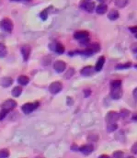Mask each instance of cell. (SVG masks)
Segmentation results:
<instances>
[{
	"label": "cell",
	"mask_w": 137,
	"mask_h": 158,
	"mask_svg": "<svg viewBox=\"0 0 137 158\" xmlns=\"http://www.w3.org/2000/svg\"><path fill=\"white\" fill-rule=\"evenodd\" d=\"M118 129V125L116 123H108V126H107V130L109 132H112L116 131Z\"/></svg>",
	"instance_id": "obj_23"
},
{
	"label": "cell",
	"mask_w": 137,
	"mask_h": 158,
	"mask_svg": "<svg viewBox=\"0 0 137 158\" xmlns=\"http://www.w3.org/2000/svg\"><path fill=\"white\" fill-rule=\"evenodd\" d=\"M7 113H8V111L5 110V109H2L1 111H0V120H2L5 117H6Z\"/></svg>",
	"instance_id": "obj_30"
},
{
	"label": "cell",
	"mask_w": 137,
	"mask_h": 158,
	"mask_svg": "<svg viewBox=\"0 0 137 158\" xmlns=\"http://www.w3.org/2000/svg\"><path fill=\"white\" fill-rule=\"evenodd\" d=\"M11 1H20V0H11Z\"/></svg>",
	"instance_id": "obj_38"
},
{
	"label": "cell",
	"mask_w": 137,
	"mask_h": 158,
	"mask_svg": "<svg viewBox=\"0 0 137 158\" xmlns=\"http://www.w3.org/2000/svg\"><path fill=\"white\" fill-rule=\"evenodd\" d=\"M98 2H100V3H104V2H106L107 0H98Z\"/></svg>",
	"instance_id": "obj_37"
},
{
	"label": "cell",
	"mask_w": 137,
	"mask_h": 158,
	"mask_svg": "<svg viewBox=\"0 0 137 158\" xmlns=\"http://www.w3.org/2000/svg\"><path fill=\"white\" fill-rule=\"evenodd\" d=\"M113 158H124V155L121 151H116L113 154Z\"/></svg>",
	"instance_id": "obj_27"
},
{
	"label": "cell",
	"mask_w": 137,
	"mask_h": 158,
	"mask_svg": "<svg viewBox=\"0 0 137 158\" xmlns=\"http://www.w3.org/2000/svg\"><path fill=\"white\" fill-rule=\"evenodd\" d=\"M133 95H134V99L137 100V87H136L135 89L134 90V92H133Z\"/></svg>",
	"instance_id": "obj_34"
},
{
	"label": "cell",
	"mask_w": 137,
	"mask_h": 158,
	"mask_svg": "<svg viewBox=\"0 0 137 158\" xmlns=\"http://www.w3.org/2000/svg\"><path fill=\"white\" fill-rule=\"evenodd\" d=\"M54 68L56 72L58 73H62L65 70V68H66V64L64 61H56L54 64Z\"/></svg>",
	"instance_id": "obj_7"
},
{
	"label": "cell",
	"mask_w": 137,
	"mask_h": 158,
	"mask_svg": "<svg viewBox=\"0 0 137 158\" xmlns=\"http://www.w3.org/2000/svg\"><path fill=\"white\" fill-rule=\"evenodd\" d=\"M135 37H136V38H137V33H135Z\"/></svg>",
	"instance_id": "obj_41"
},
{
	"label": "cell",
	"mask_w": 137,
	"mask_h": 158,
	"mask_svg": "<svg viewBox=\"0 0 137 158\" xmlns=\"http://www.w3.org/2000/svg\"><path fill=\"white\" fill-rule=\"evenodd\" d=\"M39 102H33V103H26L22 106V111L25 114H30L32 111H34L39 107Z\"/></svg>",
	"instance_id": "obj_2"
},
{
	"label": "cell",
	"mask_w": 137,
	"mask_h": 158,
	"mask_svg": "<svg viewBox=\"0 0 137 158\" xmlns=\"http://www.w3.org/2000/svg\"><path fill=\"white\" fill-rule=\"evenodd\" d=\"M26 1H31V0H26Z\"/></svg>",
	"instance_id": "obj_42"
},
{
	"label": "cell",
	"mask_w": 137,
	"mask_h": 158,
	"mask_svg": "<svg viewBox=\"0 0 137 158\" xmlns=\"http://www.w3.org/2000/svg\"><path fill=\"white\" fill-rule=\"evenodd\" d=\"M7 50L6 45L3 43H0V58H3L7 55Z\"/></svg>",
	"instance_id": "obj_21"
},
{
	"label": "cell",
	"mask_w": 137,
	"mask_h": 158,
	"mask_svg": "<svg viewBox=\"0 0 137 158\" xmlns=\"http://www.w3.org/2000/svg\"><path fill=\"white\" fill-rule=\"evenodd\" d=\"M82 7H83V8L85 9V10L90 13V12H92V11L94 10V8H95V3L88 1V2L84 3V4L82 5Z\"/></svg>",
	"instance_id": "obj_15"
},
{
	"label": "cell",
	"mask_w": 137,
	"mask_h": 158,
	"mask_svg": "<svg viewBox=\"0 0 137 158\" xmlns=\"http://www.w3.org/2000/svg\"><path fill=\"white\" fill-rule=\"evenodd\" d=\"M98 158H110V156H108V155H101Z\"/></svg>",
	"instance_id": "obj_35"
},
{
	"label": "cell",
	"mask_w": 137,
	"mask_h": 158,
	"mask_svg": "<svg viewBox=\"0 0 137 158\" xmlns=\"http://www.w3.org/2000/svg\"><path fill=\"white\" fill-rule=\"evenodd\" d=\"M136 67H137V65H136Z\"/></svg>",
	"instance_id": "obj_44"
},
{
	"label": "cell",
	"mask_w": 137,
	"mask_h": 158,
	"mask_svg": "<svg viewBox=\"0 0 137 158\" xmlns=\"http://www.w3.org/2000/svg\"><path fill=\"white\" fill-rule=\"evenodd\" d=\"M119 17H120V14L117 10H115V9H111L110 13L108 14V18H110L111 20H116Z\"/></svg>",
	"instance_id": "obj_17"
},
{
	"label": "cell",
	"mask_w": 137,
	"mask_h": 158,
	"mask_svg": "<svg viewBox=\"0 0 137 158\" xmlns=\"http://www.w3.org/2000/svg\"><path fill=\"white\" fill-rule=\"evenodd\" d=\"M128 158H134V157H133V156H129Z\"/></svg>",
	"instance_id": "obj_40"
},
{
	"label": "cell",
	"mask_w": 137,
	"mask_h": 158,
	"mask_svg": "<svg viewBox=\"0 0 137 158\" xmlns=\"http://www.w3.org/2000/svg\"><path fill=\"white\" fill-rule=\"evenodd\" d=\"M90 52L92 53H98V52H100V46L98 45V43H93V44H91L89 47L87 48Z\"/></svg>",
	"instance_id": "obj_19"
},
{
	"label": "cell",
	"mask_w": 137,
	"mask_h": 158,
	"mask_svg": "<svg viewBox=\"0 0 137 158\" xmlns=\"http://www.w3.org/2000/svg\"><path fill=\"white\" fill-rule=\"evenodd\" d=\"M93 150H94V147L91 144H85V145H83V146H81L79 148V151L85 155H90L91 153L93 152Z\"/></svg>",
	"instance_id": "obj_9"
},
{
	"label": "cell",
	"mask_w": 137,
	"mask_h": 158,
	"mask_svg": "<svg viewBox=\"0 0 137 158\" xmlns=\"http://www.w3.org/2000/svg\"><path fill=\"white\" fill-rule=\"evenodd\" d=\"M0 28L5 31L10 32L13 30V22L9 18H4L0 22Z\"/></svg>",
	"instance_id": "obj_3"
},
{
	"label": "cell",
	"mask_w": 137,
	"mask_h": 158,
	"mask_svg": "<svg viewBox=\"0 0 137 158\" xmlns=\"http://www.w3.org/2000/svg\"><path fill=\"white\" fill-rule=\"evenodd\" d=\"M120 118V115L115 111H111L106 116V122L108 123H115Z\"/></svg>",
	"instance_id": "obj_6"
},
{
	"label": "cell",
	"mask_w": 137,
	"mask_h": 158,
	"mask_svg": "<svg viewBox=\"0 0 137 158\" xmlns=\"http://www.w3.org/2000/svg\"><path fill=\"white\" fill-rule=\"evenodd\" d=\"M62 88H63L62 83L56 81V82L52 83L51 85H50V86H49V91L52 93V94H57V93H59L61 90H62Z\"/></svg>",
	"instance_id": "obj_4"
},
{
	"label": "cell",
	"mask_w": 137,
	"mask_h": 158,
	"mask_svg": "<svg viewBox=\"0 0 137 158\" xmlns=\"http://www.w3.org/2000/svg\"><path fill=\"white\" fill-rule=\"evenodd\" d=\"M104 63H105V57H104V56H100V58H98V62H97V63H96L95 71L100 72V71L101 70V69L103 68Z\"/></svg>",
	"instance_id": "obj_16"
},
{
	"label": "cell",
	"mask_w": 137,
	"mask_h": 158,
	"mask_svg": "<svg viewBox=\"0 0 137 158\" xmlns=\"http://www.w3.org/2000/svg\"><path fill=\"white\" fill-rule=\"evenodd\" d=\"M131 66V63H127L124 64H120V65H117L116 69H125V68H129Z\"/></svg>",
	"instance_id": "obj_28"
},
{
	"label": "cell",
	"mask_w": 137,
	"mask_h": 158,
	"mask_svg": "<svg viewBox=\"0 0 137 158\" xmlns=\"http://www.w3.org/2000/svg\"><path fill=\"white\" fill-rule=\"evenodd\" d=\"M21 93H22V87L21 86H16V87H14L13 90H12V95L15 97H20L21 95Z\"/></svg>",
	"instance_id": "obj_20"
},
{
	"label": "cell",
	"mask_w": 137,
	"mask_h": 158,
	"mask_svg": "<svg viewBox=\"0 0 137 158\" xmlns=\"http://www.w3.org/2000/svg\"><path fill=\"white\" fill-rule=\"evenodd\" d=\"M131 151H132V153H134V154L137 155V142H135L134 144L132 146Z\"/></svg>",
	"instance_id": "obj_32"
},
{
	"label": "cell",
	"mask_w": 137,
	"mask_h": 158,
	"mask_svg": "<svg viewBox=\"0 0 137 158\" xmlns=\"http://www.w3.org/2000/svg\"><path fill=\"white\" fill-rule=\"evenodd\" d=\"M36 158H42L41 156H38V157H36Z\"/></svg>",
	"instance_id": "obj_39"
},
{
	"label": "cell",
	"mask_w": 137,
	"mask_h": 158,
	"mask_svg": "<svg viewBox=\"0 0 137 158\" xmlns=\"http://www.w3.org/2000/svg\"><path fill=\"white\" fill-rule=\"evenodd\" d=\"M21 53H22V56H23V59H24V61H27V60L29 59L30 54H31V47H30V45L22 46Z\"/></svg>",
	"instance_id": "obj_10"
},
{
	"label": "cell",
	"mask_w": 137,
	"mask_h": 158,
	"mask_svg": "<svg viewBox=\"0 0 137 158\" xmlns=\"http://www.w3.org/2000/svg\"><path fill=\"white\" fill-rule=\"evenodd\" d=\"M129 0H115V5L119 7H124L127 6Z\"/></svg>",
	"instance_id": "obj_22"
},
{
	"label": "cell",
	"mask_w": 137,
	"mask_h": 158,
	"mask_svg": "<svg viewBox=\"0 0 137 158\" xmlns=\"http://www.w3.org/2000/svg\"><path fill=\"white\" fill-rule=\"evenodd\" d=\"M133 52H134V55H136V56H137V49H134V50L133 51ZM136 58H137V57H136Z\"/></svg>",
	"instance_id": "obj_36"
},
{
	"label": "cell",
	"mask_w": 137,
	"mask_h": 158,
	"mask_svg": "<svg viewBox=\"0 0 137 158\" xmlns=\"http://www.w3.org/2000/svg\"><path fill=\"white\" fill-rule=\"evenodd\" d=\"M87 1H89V0H87Z\"/></svg>",
	"instance_id": "obj_43"
},
{
	"label": "cell",
	"mask_w": 137,
	"mask_h": 158,
	"mask_svg": "<svg viewBox=\"0 0 137 158\" xmlns=\"http://www.w3.org/2000/svg\"><path fill=\"white\" fill-rule=\"evenodd\" d=\"M18 82L20 83L21 86H25V85H27V84H29L30 79L26 76H20L18 78Z\"/></svg>",
	"instance_id": "obj_18"
},
{
	"label": "cell",
	"mask_w": 137,
	"mask_h": 158,
	"mask_svg": "<svg viewBox=\"0 0 137 158\" xmlns=\"http://www.w3.org/2000/svg\"><path fill=\"white\" fill-rule=\"evenodd\" d=\"M74 73H75V70H74V69H73V68H70L69 70H68V73L64 76V77H65V78H69L70 76H72L74 75Z\"/></svg>",
	"instance_id": "obj_31"
},
{
	"label": "cell",
	"mask_w": 137,
	"mask_h": 158,
	"mask_svg": "<svg viewBox=\"0 0 137 158\" xmlns=\"http://www.w3.org/2000/svg\"><path fill=\"white\" fill-rule=\"evenodd\" d=\"M111 88H116V87H121V80H114L111 83Z\"/></svg>",
	"instance_id": "obj_24"
},
{
	"label": "cell",
	"mask_w": 137,
	"mask_h": 158,
	"mask_svg": "<svg viewBox=\"0 0 137 158\" xmlns=\"http://www.w3.org/2000/svg\"><path fill=\"white\" fill-rule=\"evenodd\" d=\"M51 47L53 48L54 51H55V52L59 54H62L64 53V46L60 43H55L53 45H51Z\"/></svg>",
	"instance_id": "obj_11"
},
{
	"label": "cell",
	"mask_w": 137,
	"mask_h": 158,
	"mask_svg": "<svg viewBox=\"0 0 137 158\" xmlns=\"http://www.w3.org/2000/svg\"><path fill=\"white\" fill-rule=\"evenodd\" d=\"M122 96V90L121 87H116V88H111V97L113 99H119Z\"/></svg>",
	"instance_id": "obj_8"
},
{
	"label": "cell",
	"mask_w": 137,
	"mask_h": 158,
	"mask_svg": "<svg viewBox=\"0 0 137 158\" xmlns=\"http://www.w3.org/2000/svg\"><path fill=\"white\" fill-rule=\"evenodd\" d=\"M130 30L134 33H137V27H130Z\"/></svg>",
	"instance_id": "obj_33"
},
{
	"label": "cell",
	"mask_w": 137,
	"mask_h": 158,
	"mask_svg": "<svg viewBox=\"0 0 137 158\" xmlns=\"http://www.w3.org/2000/svg\"><path fill=\"white\" fill-rule=\"evenodd\" d=\"M17 107V102L13 99H7L2 104V109H5L7 111H10L13 109H15Z\"/></svg>",
	"instance_id": "obj_5"
},
{
	"label": "cell",
	"mask_w": 137,
	"mask_h": 158,
	"mask_svg": "<svg viewBox=\"0 0 137 158\" xmlns=\"http://www.w3.org/2000/svg\"><path fill=\"white\" fill-rule=\"evenodd\" d=\"M108 11V7L106 4L104 3H101L98 6H97L96 7V12L98 14H100V15H102V14H105L106 12Z\"/></svg>",
	"instance_id": "obj_14"
},
{
	"label": "cell",
	"mask_w": 137,
	"mask_h": 158,
	"mask_svg": "<svg viewBox=\"0 0 137 158\" xmlns=\"http://www.w3.org/2000/svg\"><path fill=\"white\" fill-rule=\"evenodd\" d=\"M12 83H13V79L11 77H3L1 79V81H0V84H1V86L3 87H8V86H10L12 85Z\"/></svg>",
	"instance_id": "obj_13"
},
{
	"label": "cell",
	"mask_w": 137,
	"mask_h": 158,
	"mask_svg": "<svg viewBox=\"0 0 137 158\" xmlns=\"http://www.w3.org/2000/svg\"><path fill=\"white\" fill-rule=\"evenodd\" d=\"M48 10H49V8H46V9H44L43 11L41 12L40 17L41 18L42 20H47V17H48Z\"/></svg>",
	"instance_id": "obj_26"
},
{
	"label": "cell",
	"mask_w": 137,
	"mask_h": 158,
	"mask_svg": "<svg viewBox=\"0 0 137 158\" xmlns=\"http://www.w3.org/2000/svg\"><path fill=\"white\" fill-rule=\"evenodd\" d=\"M130 114V111L127 110V109H121V113H120V116L121 117H127Z\"/></svg>",
	"instance_id": "obj_29"
},
{
	"label": "cell",
	"mask_w": 137,
	"mask_h": 158,
	"mask_svg": "<svg viewBox=\"0 0 137 158\" xmlns=\"http://www.w3.org/2000/svg\"><path fill=\"white\" fill-rule=\"evenodd\" d=\"M75 39L77 40V41H80L82 43V44H85V43H87L88 41V37H89V34L87 31H85V30H81V31H77L75 32Z\"/></svg>",
	"instance_id": "obj_1"
},
{
	"label": "cell",
	"mask_w": 137,
	"mask_h": 158,
	"mask_svg": "<svg viewBox=\"0 0 137 158\" xmlns=\"http://www.w3.org/2000/svg\"><path fill=\"white\" fill-rule=\"evenodd\" d=\"M9 156V152L7 149L0 150V158H7Z\"/></svg>",
	"instance_id": "obj_25"
},
{
	"label": "cell",
	"mask_w": 137,
	"mask_h": 158,
	"mask_svg": "<svg viewBox=\"0 0 137 158\" xmlns=\"http://www.w3.org/2000/svg\"><path fill=\"white\" fill-rule=\"evenodd\" d=\"M94 71H95V68H93L92 66H86L82 69L80 73L84 76H90L91 75H93Z\"/></svg>",
	"instance_id": "obj_12"
}]
</instances>
